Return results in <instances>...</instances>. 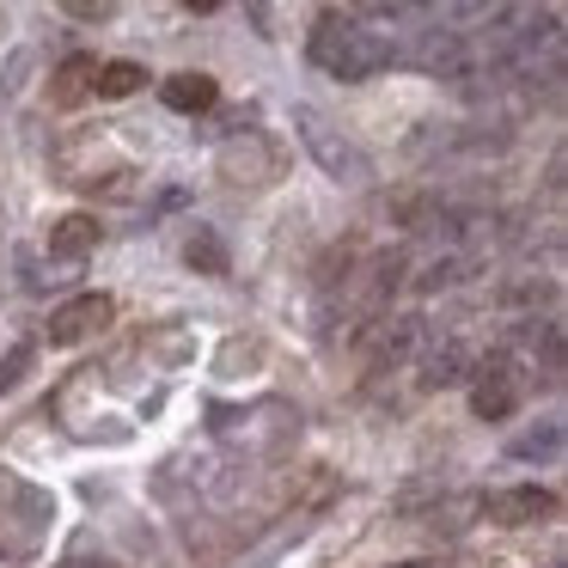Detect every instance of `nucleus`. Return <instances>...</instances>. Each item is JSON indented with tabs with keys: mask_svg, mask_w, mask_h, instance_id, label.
Instances as JSON below:
<instances>
[{
	"mask_svg": "<svg viewBox=\"0 0 568 568\" xmlns=\"http://www.w3.org/2000/svg\"><path fill=\"white\" fill-rule=\"evenodd\" d=\"M306 50L331 80H367V74H379V68H392V38L361 26V19H348V13H324L318 26H312Z\"/></svg>",
	"mask_w": 568,
	"mask_h": 568,
	"instance_id": "1",
	"label": "nucleus"
},
{
	"mask_svg": "<svg viewBox=\"0 0 568 568\" xmlns=\"http://www.w3.org/2000/svg\"><path fill=\"white\" fill-rule=\"evenodd\" d=\"M294 129H300V141H306V153L336 178V184H361V178H367V160H361V148L343 135V129L324 123L312 104H300V111H294Z\"/></svg>",
	"mask_w": 568,
	"mask_h": 568,
	"instance_id": "2",
	"label": "nucleus"
},
{
	"mask_svg": "<svg viewBox=\"0 0 568 568\" xmlns=\"http://www.w3.org/2000/svg\"><path fill=\"white\" fill-rule=\"evenodd\" d=\"M483 514L495 526H544V519H556V495L538 489V483H519V489H495L483 501Z\"/></svg>",
	"mask_w": 568,
	"mask_h": 568,
	"instance_id": "3",
	"label": "nucleus"
},
{
	"mask_svg": "<svg viewBox=\"0 0 568 568\" xmlns=\"http://www.w3.org/2000/svg\"><path fill=\"white\" fill-rule=\"evenodd\" d=\"M111 294H80V300H68L62 312H55L50 318V343H87L92 331H104V324H111Z\"/></svg>",
	"mask_w": 568,
	"mask_h": 568,
	"instance_id": "4",
	"label": "nucleus"
},
{
	"mask_svg": "<svg viewBox=\"0 0 568 568\" xmlns=\"http://www.w3.org/2000/svg\"><path fill=\"white\" fill-rule=\"evenodd\" d=\"M514 404H519V373L507 367V361L483 367L477 392H470V409H477L483 422H501V416H514Z\"/></svg>",
	"mask_w": 568,
	"mask_h": 568,
	"instance_id": "5",
	"label": "nucleus"
},
{
	"mask_svg": "<svg viewBox=\"0 0 568 568\" xmlns=\"http://www.w3.org/2000/svg\"><path fill=\"white\" fill-rule=\"evenodd\" d=\"M99 233L104 226L92 221V214H62V221L50 226V257H68V263L92 257V251H99Z\"/></svg>",
	"mask_w": 568,
	"mask_h": 568,
	"instance_id": "6",
	"label": "nucleus"
},
{
	"mask_svg": "<svg viewBox=\"0 0 568 568\" xmlns=\"http://www.w3.org/2000/svg\"><path fill=\"white\" fill-rule=\"evenodd\" d=\"M160 99H165V111H178V116H202V111H214L221 87H214L209 74H172L160 87Z\"/></svg>",
	"mask_w": 568,
	"mask_h": 568,
	"instance_id": "7",
	"label": "nucleus"
},
{
	"mask_svg": "<svg viewBox=\"0 0 568 568\" xmlns=\"http://www.w3.org/2000/svg\"><path fill=\"white\" fill-rule=\"evenodd\" d=\"M92 80H99V62H92V55H68V62L55 68L50 99L55 104H80V99H92Z\"/></svg>",
	"mask_w": 568,
	"mask_h": 568,
	"instance_id": "8",
	"label": "nucleus"
},
{
	"mask_svg": "<svg viewBox=\"0 0 568 568\" xmlns=\"http://www.w3.org/2000/svg\"><path fill=\"white\" fill-rule=\"evenodd\" d=\"M141 68L135 62H104L99 68V80H92V92H99V99H129V92H141Z\"/></svg>",
	"mask_w": 568,
	"mask_h": 568,
	"instance_id": "9",
	"label": "nucleus"
},
{
	"mask_svg": "<svg viewBox=\"0 0 568 568\" xmlns=\"http://www.w3.org/2000/svg\"><path fill=\"white\" fill-rule=\"evenodd\" d=\"M507 453H514V458H556V453H562V428H556V422H544L538 434H519Z\"/></svg>",
	"mask_w": 568,
	"mask_h": 568,
	"instance_id": "10",
	"label": "nucleus"
},
{
	"mask_svg": "<svg viewBox=\"0 0 568 568\" xmlns=\"http://www.w3.org/2000/svg\"><path fill=\"white\" fill-rule=\"evenodd\" d=\"M190 263H196V270H209V275H226L221 239H214V233H196V239H190Z\"/></svg>",
	"mask_w": 568,
	"mask_h": 568,
	"instance_id": "11",
	"label": "nucleus"
},
{
	"mask_svg": "<svg viewBox=\"0 0 568 568\" xmlns=\"http://www.w3.org/2000/svg\"><path fill=\"white\" fill-rule=\"evenodd\" d=\"M26 367H31V343H19L13 355L0 361V392H13V385H19V373H26Z\"/></svg>",
	"mask_w": 568,
	"mask_h": 568,
	"instance_id": "12",
	"label": "nucleus"
},
{
	"mask_svg": "<svg viewBox=\"0 0 568 568\" xmlns=\"http://www.w3.org/2000/svg\"><path fill=\"white\" fill-rule=\"evenodd\" d=\"M74 19H111V0H62Z\"/></svg>",
	"mask_w": 568,
	"mask_h": 568,
	"instance_id": "13",
	"label": "nucleus"
},
{
	"mask_svg": "<svg viewBox=\"0 0 568 568\" xmlns=\"http://www.w3.org/2000/svg\"><path fill=\"white\" fill-rule=\"evenodd\" d=\"M190 13H214V7H221V0H184Z\"/></svg>",
	"mask_w": 568,
	"mask_h": 568,
	"instance_id": "14",
	"label": "nucleus"
}]
</instances>
